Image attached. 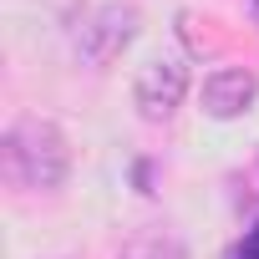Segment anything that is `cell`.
Listing matches in <instances>:
<instances>
[{"label": "cell", "mask_w": 259, "mask_h": 259, "mask_svg": "<svg viewBox=\"0 0 259 259\" xmlns=\"http://www.w3.org/2000/svg\"><path fill=\"white\" fill-rule=\"evenodd\" d=\"M0 168L26 193H56L66 183V173H71V143L51 117L26 112L0 138Z\"/></svg>", "instance_id": "1"}, {"label": "cell", "mask_w": 259, "mask_h": 259, "mask_svg": "<svg viewBox=\"0 0 259 259\" xmlns=\"http://www.w3.org/2000/svg\"><path fill=\"white\" fill-rule=\"evenodd\" d=\"M138 36V6H127V0H107V6H87L71 26V46L81 61L92 66H107L117 61Z\"/></svg>", "instance_id": "2"}, {"label": "cell", "mask_w": 259, "mask_h": 259, "mask_svg": "<svg viewBox=\"0 0 259 259\" xmlns=\"http://www.w3.org/2000/svg\"><path fill=\"white\" fill-rule=\"evenodd\" d=\"M183 92H188V66H183L178 56H158V61H148L143 76H138V87H133L138 112H143L148 122H168V117L178 112Z\"/></svg>", "instance_id": "3"}, {"label": "cell", "mask_w": 259, "mask_h": 259, "mask_svg": "<svg viewBox=\"0 0 259 259\" xmlns=\"http://www.w3.org/2000/svg\"><path fill=\"white\" fill-rule=\"evenodd\" d=\"M254 97H259V76H254L249 66H219V71L203 76V112H208L213 122L244 117V112L254 107Z\"/></svg>", "instance_id": "4"}, {"label": "cell", "mask_w": 259, "mask_h": 259, "mask_svg": "<svg viewBox=\"0 0 259 259\" xmlns=\"http://www.w3.org/2000/svg\"><path fill=\"white\" fill-rule=\"evenodd\" d=\"M117 259H188V244L168 229H148V234H133L122 244Z\"/></svg>", "instance_id": "5"}, {"label": "cell", "mask_w": 259, "mask_h": 259, "mask_svg": "<svg viewBox=\"0 0 259 259\" xmlns=\"http://www.w3.org/2000/svg\"><path fill=\"white\" fill-rule=\"evenodd\" d=\"M234 259H259V224H254V229L244 234V244L234 249Z\"/></svg>", "instance_id": "6"}, {"label": "cell", "mask_w": 259, "mask_h": 259, "mask_svg": "<svg viewBox=\"0 0 259 259\" xmlns=\"http://www.w3.org/2000/svg\"><path fill=\"white\" fill-rule=\"evenodd\" d=\"M254 11H259V0H254Z\"/></svg>", "instance_id": "7"}]
</instances>
